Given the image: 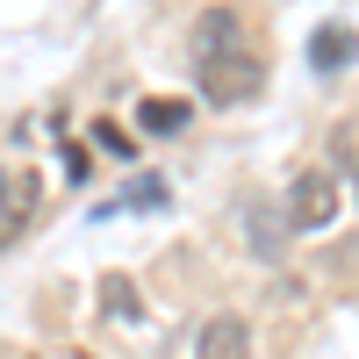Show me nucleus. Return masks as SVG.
Returning a JSON list of instances; mask_svg holds the SVG:
<instances>
[{
  "label": "nucleus",
  "instance_id": "3",
  "mask_svg": "<svg viewBox=\"0 0 359 359\" xmlns=\"http://www.w3.org/2000/svg\"><path fill=\"white\" fill-rule=\"evenodd\" d=\"M194 359H252V323L245 316H208L194 331Z\"/></svg>",
  "mask_w": 359,
  "mask_h": 359
},
{
  "label": "nucleus",
  "instance_id": "2",
  "mask_svg": "<svg viewBox=\"0 0 359 359\" xmlns=\"http://www.w3.org/2000/svg\"><path fill=\"white\" fill-rule=\"evenodd\" d=\"M338 216V180L331 172H294V187H287V223L294 230H323Z\"/></svg>",
  "mask_w": 359,
  "mask_h": 359
},
{
  "label": "nucleus",
  "instance_id": "10",
  "mask_svg": "<svg viewBox=\"0 0 359 359\" xmlns=\"http://www.w3.org/2000/svg\"><path fill=\"white\" fill-rule=\"evenodd\" d=\"M0 180H8V172H0Z\"/></svg>",
  "mask_w": 359,
  "mask_h": 359
},
{
  "label": "nucleus",
  "instance_id": "7",
  "mask_svg": "<svg viewBox=\"0 0 359 359\" xmlns=\"http://www.w3.org/2000/svg\"><path fill=\"white\" fill-rule=\"evenodd\" d=\"M137 123L151 130V137H180V130H187V108H180V101H144Z\"/></svg>",
  "mask_w": 359,
  "mask_h": 359
},
{
  "label": "nucleus",
  "instance_id": "8",
  "mask_svg": "<svg viewBox=\"0 0 359 359\" xmlns=\"http://www.w3.org/2000/svg\"><path fill=\"white\" fill-rule=\"evenodd\" d=\"M101 302H108V316H123V323H144V302H137V287H130L123 273H108V280H101Z\"/></svg>",
  "mask_w": 359,
  "mask_h": 359
},
{
  "label": "nucleus",
  "instance_id": "1",
  "mask_svg": "<svg viewBox=\"0 0 359 359\" xmlns=\"http://www.w3.org/2000/svg\"><path fill=\"white\" fill-rule=\"evenodd\" d=\"M194 79H201V94L216 101V108H230V101H259V94H266V57H259L252 43L208 50V57H194Z\"/></svg>",
  "mask_w": 359,
  "mask_h": 359
},
{
  "label": "nucleus",
  "instance_id": "5",
  "mask_svg": "<svg viewBox=\"0 0 359 359\" xmlns=\"http://www.w3.org/2000/svg\"><path fill=\"white\" fill-rule=\"evenodd\" d=\"M0 194H8V208H0V245H15L22 223H29V201H36V180H29V172H8V180H0Z\"/></svg>",
  "mask_w": 359,
  "mask_h": 359
},
{
  "label": "nucleus",
  "instance_id": "4",
  "mask_svg": "<svg viewBox=\"0 0 359 359\" xmlns=\"http://www.w3.org/2000/svg\"><path fill=\"white\" fill-rule=\"evenodd\" d=\"M245 43V15L237 8H208L201 22H194V57H208V50H237Z\"/></svg>",
  "mask_w": 359,
  "mask_h": 359
},
{
  "label": "nucleus",
  "instance_id": "9",
  "mask_svg": "<svg viewBox=\"0 0 359 359\" xmlns=\"http://www.w3.org/2000/svg\"><path fill=\"white\" fill-rule=\"evenodd\" d=\"M94 151H108V158H137V144H130V130H115V123H94Z\"/></svg>",
  "mask_w": 359,
  "mask_h": 359
},
{
  "label": "nucleus",
  "instance_id": "6",
  "mask_svg": "<svg viewBox=\"0 0 359 359\" xmlns=\"http://www.w3.org/2000/svg\"><path fill=\"white\" fill-rule=\"evenodd\" d=\"M352 50H359L352 29H345V22H323L316 36H309V65H316V72H338V65H352Z\"/></svg>",
  "mask_w": 359,
  "mask_h": 359
}]
</instances>
